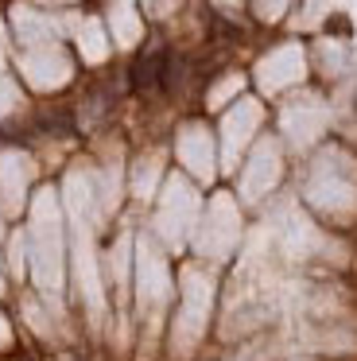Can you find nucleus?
I'll return each instance as SVG.
<instances>
[{"label": "nucleus", "instance_id": "obj_2", "mask_svg": "<svg viewBox=\"0 0 357 361\" xmlns=\"http://www.w3.org/2000/svg\"><path fill=\"white\" fill-rule=\"evenodd\" d=\"M59 361H82V357H74V353H66V357H59Z\"/></svg>", "mask_w": 357, "mask_h": 361}, {"label": "nucleus", "instance_id": "obj_1", "mask_svg": "<svg viewBox=\"0 0 357 361\" xmlns=\"http://www.w3.org/2000/svg\"><path fill=\"white\" fill-rule=\"evenodd\" d=\"M159 74H163V51H144L140 63L132 66V82H136V90H152L155 82H159Z\"/></svg>", "mask_w": 357, "mask_h": 361}]
</instances>
